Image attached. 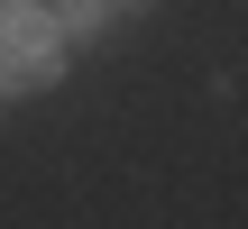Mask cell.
<instances>
[{
  "label": "cell",
  "instance_id": "obj_3",
  "mask_svg": "<svg viewBox=\"0 0 248 229\" xmlns=\"http://www.w3.org/2000/svg\"><path fill=\"white\" fill-rule=\"evenodd\" d=\"M110 9H147V0H110Z\"/></svg>",
  "mask_w": 248,
  "mask_h": 229
},
{
  "label": "cell",
  "instance_id": "obj_1",
  "mask_svg": "<svg viewBox=\"0 0 248 229\" xmlns=\"http://www.w3.org/2000/svg\"><path fill=\"white\" fill-rule=\"evenodd\" d=\"M55 73H64V28H55V9L0 0V92H46Z\"/></svg>",
  "mask_w": 248,
  "mask_h": 229
},
{
  "label": "cell",
  "instance_id": "obj_2",
  "mask_svg": "<svg viewBox=\"0 0 248 229\" xmlns=\"http://www.w3.org/2000/svg\"><path fill=\"white\" fill-rule=\"evenodd\" d=\"M55 28H64L74 46H92V37L110 28V0H55Z\"/></svg>",
  "mask_w": 248,
  "mask_h": 229
}]
</instances>
